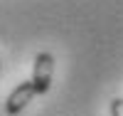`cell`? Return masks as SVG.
Returning <instances> with one entry per match:
<instances>
[{"mask_svg":"<svg viewBox=\"0 0 123 116\" xmlns=\"http://www.w3.org/2000/svg\"><path fill=\"white\" fill-rule=\"evenodd\" d=\"M52 74H54V57L49 52H39L35 57V74H32V87L35 94H47L52 87Z\"/></svg>","mask_w":123,"mask_h":116,"instance_id":"6da1fadb","label":"cell"},{"mask_svg":"<svg viewBox=\"0 0 123 116\" xmlns=\"http://www.w3.org/2000/svg\"><path fill=\"white\" fill-rule=\"evenodd\" d=\"M32 96H35V87H32V79L30 82H20L17 87L10 91V96H7V101H5V114L7 116H15V114H20L30 101H32Z\"/></svg>","mask_w":123,"mask_h":116,"instance_id":"7a4b0ae2","label":"cell"},{"mask_svg":"<svg viewBox=\"0 0 123 116\" xmlns=\"http://www.w3.org/2000/svg\"><path fill=\"white\" fill-rule=\"evenodd\" d=\"M111 116H123V96H116L111 101Z\"/></svg>","mask_w":123,"mask_h":116,"instance_id":"3957f363","label":"cell"},{"mask_svg":"<svg viewBox=\"0 0 123 116\" xmlns=\"http://www.w3.org/2000/svg\"><path fill=\"white\" fill-rule=\"evenodd\" d=\"M0 67H3V64H0Z\"/></svg>","mask_w":123,"mask_h":116,"instance_id":"277c9868","label":"cell"}]
</instances>
